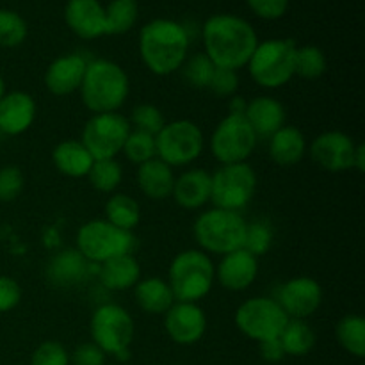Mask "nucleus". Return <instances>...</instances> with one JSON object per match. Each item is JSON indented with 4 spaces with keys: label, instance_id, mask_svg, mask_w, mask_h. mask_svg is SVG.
Returning <instances> with one entry per match:
<instances>
[{
    "label": "nucleus",
    "instance_id": "nucleus-16",
    "mask_svg": "<svg viewBox=\"0 0 365 365\" xmlns=\"http://www.w3.org/2000/svg\"><path fill=\"white\" fill-rule=\"evenodd\" d=\"M164 330L175 344L192 346L205 335L207 316L198 303L175 302L164 314Z\"/></svg>",
    "mask_w": 365,
    "mask_h": 365
},
{
    "label": "nucleus",
    "instance_id": "nucleus-17",
    "mask_svg": "<svg viewBox=\"0 0 365 365\" xmlns=\"http://www.w3.org/2000/svg\"><path fill=\"white\" fill-rule=\"evenodd\" d=\"M214 274L221 287L227 291H246L259 277V259L245 248L235 250L221 257L220 264L214 266Z\"/></svg>",
    "mask_w": 365,
    "mask_h": 365
},
{
    "label": "nucleus",
    "instance_id": "nucleus-38",
    "mask_svg": "<svg viewBox=\"0 0 365 365\" xmlns=\"http://www.w3.org/2000/svg\"><path fill=\"white\" fill-rule=\"evenodd\" d=\"M273 227L266 220H255L252 223H248V227H246V237L242 248L259 259L260 255H266L269 252L271 246H273Z\"/></svg>",
    "mask_w": 365,
    "mask_h": 365
},
{
    "label": "nucleus",
    "instance_id": "nucleus-36",
    "mask_svg": "<svg viewBox=\"0 0 365 365\" xmlns=\"http://www.w3.org/2000/svg\"><path fill=\"white\" fill-rule=\"evenodd\" d=\"M121 153L135 166H141V164L155 159V135L132 128L130 134L127 135V141H125Z\"/></svg>",
    "mask_w": 365,
    "mask_h": 365
},
{
    "label": "nucleus",
    "instance_id": "nucleus-3",
    "mask_svg": "<svg viewBox=\"0 0 365 365\" xmlns=\"http://www.w3.org/2000/svg\"><path fill=\"white\" fill-rule=\"evenodd\" d=\"M82 103L93 114L118 113L127 102L130 81L123 68L109 59L88 61L81 84Z\"/></svg>",
    "mask_w": 365,
    "mask_h": 365
},
{
    "label": "nucleus",
    "instance_id": "nucleus-46",
    "mask_svg": "<svg viewBox=\"0 0 365 365\" xmlns=\"http://www.w3.org/2000/svg\"><path fill=\"white\" fill-rule=\"evenodd\" d=\"M259 353L260 359L269 365H278L285 359L284 348H282L278 339H269V341L259 342Z\"/></svg>",
    "mask_w": 365,
    "mask_h": 365
},
{
    "label": "nucleus",
    "instance_id": "nucleus-29",
    "mask_svg": "<svg viewBox=\"0 0 365 365\" xmlns=\"http://www.w3.org/2000/svg\"><path fill=\"white\" fill-rule=\"evenodd\" d=\"M106 220L121 230L134 232L141 221V205L125 192H116L106 202Z\"/></svg>",
    "mask_w": 365,
    "mask_h": 365
},
{
    "label": "nucleus",
    "instance_id": "nucleus-25",
    "mask_svg": "<svg viewBox=\"0 0 365 365\" xmlns=\"http://www.w3.org/2000/svg\"><path fill=\"white\" fill-rule=\"evenodd\" d=\"M135 180H138L139 191L148 200L160 202V200L171 198L175 184L173 168H170L155 157V159L138 166Z\"/></svg>",
    "mask_w": 365,
    "mask_h": 365
},
{
    "label": "nucleus",
    "instance_id": "nucleus-31",
    "mask_svg": "<svg viewBox=\"0 0 365 365\" xmlns=\"http://www.w3.org/2000/svg\"><path fill=\"white\" fill-rule=\"evenodd\" d=\"M335 337L346 353L356 359L365 356V319L359 314H348L335 327Z\"/></svg>",
    "mask_w": 365,
    "mask_h": 365
},
{
    "label": "nucleus",
    "instance_id": "nucleus-6",
    "mask_svg": "<svg viewBox=\"0 0 365 365\" xmlns=\"http://www.w3.org/2000/svg\"><path fill=\"white\" fill-rule=\"evenodd\" d=\"M296 43L289 38H271L259 41L250 57L248 73L264 89L284 88L294 77Z\"/></svg>",
    "mask_w": 365,
    "mask_h": 365
},
{
    "label": "nucleus",
    "instance_id": "nucleus-23",
    "mask_svg": "<svg viewBox=\"0 0 365 365\" xmlns=\"http://www.w3.org/2000/svg\"><path fill=\"white\" fill-rule=\"evenodd\" d=\"M245 118L252 125L257 138L269 139L274 132L284 127L287 114H285V107L280 100H277L274 96L260 95L248 100Z\"/></svg>",
    "mask_w": 365,
    "mask_h": 365
},
{
    "label": "nucleus",
    "instance_id": "nucleus-30",
    "mask_svg": "<svg viewBox=\"0 0 365 365\" xmlns=\"http://www.w3.org/2000/svg\"><path fill=\"white\" fill-rule=\"evenodd\" d=\"M278 341L285 356H305L316 346V334L305 319H289Z\"/></svg>",
    "mask_w": 365,
    "mask_h": 365
},
{
    "label": "nucleus",
    "instance_id": "nucleus-51",
    "mask_svg": "<svg viewBox=\"0 0 365 365\" xmlns=\"http://www.w3.org/2000/svg\"><path fill=\"white\" fill-rule=\"evenodd\" d=\"M0 139H2V132H0Z\"/></svg>",
    "mask_w": 365,
    "mask_h": 365
},
{
    "label": "nucleus",
    "instance_id": "nucleus-2",
    "mask_svg": "<svg viewBox=\"0 0 365 365\" xmlns=\"http://www.w3.org/2000/svg\"><path fill=\"white\" fill-rule=\"evenodd\" d=\"M139 56L148 71L157 77L175 73L189 56L187 29L168 18L148 21L139 32Z\"/></svg>",
    "mask_w": 365,
    "mask_h": 365
},
{
    "label": "nucleus",
    "instance_id": "nucleus-40",
    "mask_svg": "<svg viewBox=\"0 0 365 365\" xmlns=\"http://www.w3.org/2000/svg\"><path fill=\"white\" fill-rule=\"evenodd\" d=\"M31 365H70V351L57 341H45L34 349Z\"/></svg>",
    "mask_w": 365,
    "mask_h": 365
},
{
    "label": "nucleus",
    "instance_id": "nucleus-44",
    "mask_svg": "<svg viewBox=\"0 0 365 365\" xmlns=\"http://www.w3.org/2000/svg\"><path fill=\"white\" fill-rule=\"evenodd\" d=\"M107 355L95 344V342H84L77 346L73 353H70V365H106Z\"/></svg>",
    "mask_w": 365,
    "mask_h": 365
},
{
    "label": "nucleus",
    "instance_id": "nucleus-43",
    "mask_svg": "<svg viewBox=\"0 0 365 365\" xmlns=\"http://www.w3.org/2000/svg\"><path fill=\"white\" fill-rule=\"evenodd\" d=\"M246 4L262 20H278L289 9V0H246Z\"/></svg>",
    "mask_w": 365,
    "mask_h": 365
},
{
    "label": "nucleus",
    "instance_id": "nucleus-5",
    "mask_svg": "<svg viewBox=\"0 0 365 365\" xmlns=\"http://www.w3.org/2000/svg\"><path fill=\"white\" fill-rule=\"evenodd\" d=\"M246 227L241 212L212 207L196 217L192 234L202 252L223 257L245 246Z\"/></svg>",
    "mask_w": 365,
    "mask_h": 365
},
{
    "label": "nucleus",
    "instance_id": "nucleus-32",
    "mask_svg": "<svg viewBox=\"0 0 365 365\" xmlns=\"http://www.w3.org/2000/svg\"><path fill=\"white\" fill-rule=\"evenodd\" d=\"M139 16V7L135 0H110L106 6L107 34H125L135 25Z\"/></svg>",
    "mask_w": 365,
    "mask_h": 365
},
{
    "label": "nucleus",
    "instance_id": "nucleus-27",
    "mask_svg": "<svg viewBox=\"0 0 365 365\" xmlns=\"http://www.w3.org/2000/svg\"><path fill=\"white\" fill-rule=\"evenodd\" d=\"M269 157L278 166H294L305 157L307 139L294 125H284L269 138Z\"/></svg>",
    "mask_w": 365,
    "mask_h": 365
},
{
    "label": "nucleus",
    "instance_id": "nucleus-26",
    "mask_svg": "<svg viewBox=\"0 0 365 365\" xmlns=\"http://www.w3.org/2000/svg\"><path fill=\"white\" fill-rule=\"evenodd\" d=\"M52 163L61 175L70 178L88 177L95 159L81 139H64L53 148Z\"/></svg>",
    "mask_w": 365,
    "mask_h": 365
},
{
    "label": "nucleus",
    "instance_id": "nucleus-13",
    "mask_svg": "<svg viewBox=\"0 0 365 365\" xmlns=\"http://www.w3.org/2000/svg\"><path fill=\"white\" fill-rule=\"evenodd\" d=\"M132 127L128 118L120 113L93 114L82 130V145L88 148L95 160L116 159L123 150Z\"/></svg>",
    "mask_w": 365,
    "mask_h": 365
},
{
    "label": "nucleus",
    "instance_id": "nucleus-10",
    "mask_svg": "<svg viewBox=\"0 0 365 365\" xmlns=\"http://www.w3.org/2000/svg\"><path fill=\"white\" fill-rule=\"evenodd\" d=\"M257 173L248 163L221 164L210 175V202L214 207L239 212L252 202Z\"/></svg>",
    "mask_w": 365,
    "mask_h": 365
},
{
    "label": "nucleus",
    "instance_id": "nucleus-8",
    "mask_svg": "<svg viewBox=\"0 0 365 365\" xmlns=\"http://www.w3.org/2000/svg\"><path fill=\"white\" fill-rule=\"evenodd\" d=\"M77 250L89 264H103L118 255L134 253L138 246L134 232L121 230L107 220H91L77 232Z\"/></svg>",
    "mask_w": 365,
    "mask_h": 365
},
{
    "label": "nucleus",
    "instance_id": "nucleus-22",
    "mask_svg": "<svg viewBox=\"0 0 365 365\" xmlns=\"http://www.w3.org/2000/svg\"><path fill=\"white\" fill-rule=\"evenodd\" d=\"M171 198L180 209L198 210L210 202V173L203 168H191L175 177Z\"/></svg>",
    "mask_w": 365,
    "mask_h": 365
},
{
    "label": "nucleus",
    "instance_id": "nucleus-18",
    "mask_svg": "<svg viewBox=\"0 0 365 365\" xmlns=\"http://www.w3.org/2000/svg\"><path fill=\"white\" fill-rule=\"evenodd\" d=\"M64 20L70 31L81 39H98L107 36L106 7L98 0H68Z\"/></svg>",
    "mask_w": 365,
    "mask_h": 365
},
{
    "label": "nucleus",
    "instance_id": "nucleus-4",
    "mask_svg": "<svg viewBox=\"0 0 365 365\" xmlns=\"http://www.w3.org/2000/svg\"><path fill=\"white\" fill-rule=\"evenodd\" d=\"M166 282L175 302L198 303L212 291L216 282L212 259L200 248L184 250L171 260Z\"/></svg>",
    "mask_w": 365,
    "mask_h": 365
},
{
    "label": "nucleus",
    "instance_id": "nucleus-9",
    "mask_svg": "<svg viewBox=\"0 0 365 365\" xmlns=\"http://www.w3.org/2000/svg\"><path fill=\"white\" fill-rule=\"evenodd\" d=\"M205 146L203 132L195 121H166L155 135L157 159L170 168H184L200 159Z\"/></svg>",
    "mask_w": 365,
    "mask_h": 365
},
{
    "label": "nucleus",
    "instance_id": "nucleus-33",
    "mask_svg": "<svg viewBox=\"0 0 365 365\" xmlns=\"http://www.w3.org/2000/svg\"><path fill=\"white\" fill-rule=\"evenodd\" d=\"M89 184L98 192H114L123 180V168L116 159H98L88 173Z\"/></svg>",
    "mask_w": 365,
    "mask_h": 365
},
{
    "label": "nucleus",
    "instance_id": "nucleus-49",
    "mask_svg": "<svg viewBox=\"0 0 365 365\" xmlns=\"http://www.w3.org/2000/svg\"><path fill=\"white\" fill-rule=\"evenodd\" d=\"M4 93H6V84H4V77L2 73H0V98L4 96Z\"/></svg>",
    "mask_w": 365,
    "mask_h": 365
},
{
    "label": "nucleus",
    "instance_id": "nucleus-41",
    "mask_svg": "<svg viewBox=\"0 0 365 365\" xmlns=\"http://www.w3.org/2000/svg\"><path fill=\"white\" fill-rule=\"evenodd\" d=\"M25 185V177L18 166L0 168V202L7 203L21 195Z\"/></svg>",
    "mask_w": 365,
    "mask_h": 365
},
{
    "label": "nucleus",
    "instance_id": "nucleus-1",
    "mask_svg": "<svg viewBox=\"0 0 365 365\" xmlns=\"http://www.w3.org/2000/svg\"><path fill=\"white\" fill-rule=\"evenodd\" d=\"M202 43L203 53L214 66L239 71L248 64L259 38L248 20L221 13L207 18L202 25Z\"/></svg>",
    "mask_w": 365,
    "mask_h": 365
},
{
    "label": "nucleus",
    "instance_id": "nucleus-34",
    "mask_svg": "<svg viewBox=\"0 0 365 365\" xmlns=\"http://www.w3.org/2000/svg\"><path fill=\"white\" fill-rule=\"evenodd\" d=\"M324 71H327V56L319 46L305 45L296 48L294 75L305 81H314L323 77Z\"/></svg>",
    "mask_w": 365,
    "mask_h": 365
},
{
    "label": "nucleus",
    "instance_id": "nucleus-47",
    "mask_svg": "<svg viewBox=\"0 0 365 365\" xmlns=\"http://www.w3.org/2000/svg\"><path fill=\"white\" fill-rule=\"evenodd\" d=\"M246 106H248V100H246L245 96H230V102H228V114H245Z\"/></svg>",
    "mask_w": 365,
    "mask_h": 365
},
{
    "label": "nucleus",
    "instance_id": "nucleus-7",
    "mask_svg": "<svg viewBox=\"0 0 365 365\" xmlns=\"http://www.w3.org/2000/svg\"><path fill=\"white\" fill-rule=\"evenodd\" d=\"M91 342L106 355L123 360L128 356L135 335V324L130 312L116 303H106L95 309L89 321Z\"/></svg>",
    "mask_w": 365,
    "mask_h": 365
},
{
    "label": "nucleus",
    "instance_id": "nucleus-20",
    "mask_svg": "<svg viewBox=\"0 0 365 365\" xmlns=\"http://www.w3.org/2000/svg\"><path fill=\"white\" fill-rule=\"evenodd\" d=\"M38 113L36 100L25 91L4 93L0 98V132L20 135L32 127Z\"/></svg>",
    "mask_w": 365,
    "mask_h": 365
},
{
    "label": "nucleus",
    "instance_id": "nucleus-11",
    "mask_svg": "<svg viewBox=\"0 0 365 365\" xmlns=\"http://www.w3.org/2000/svg\"><path fill=\"white\" fill-rule=\"evenodd\" d=\"M259 138L245 114H227L210 135V153L220 164L248 163Z\"/></svg>",
    "mask_w": 365,
    "mask_h": 365
},
{
    "label": "nucleus",
    "instance_id": "nucleus-39",
    "mask_svg": "<svg viewBox=\"0 0 365 365\" xmlns=\"http://www.w3.org/2000/svg\"><path fill=\"white\" fill-rule=\"evenodd\" d=\"M128 123L134 130L146 132L150 135H157L160 128L166 125V118H164L163 110L159 107L152 106V103H139L132 109Z\"/></svg>",
    "mask_w": 365,
    "mask_h": 365
},
{
    "label": "nucleus",
    "instance_id": "nucleus-35",
    "mask_svg": "<svg viewBox=\"0 0 365 365\" xmlns=\"http://www.w3.org/2000/svg\"><path fill=\"white\" fill-rule=\"evenodd\" d=\"M214 70H216V66L203 52L195 53L191 57L187 56V59L184 61L180 68L184 81L195 89H209Z\"/></svg>",
    "mask_w": 365,
    "mask_h": 365
},
{
    "label": "nucleus",
    "instance_id": "nucleus-42",
    "mask_svg": "<svg viewBox=\"0 0 365 365\" xmlns=\"http://www.w3.org/2000/svg\"><path fill=\"white\" fill-rule=\"evenodd\" d=\"M209 89L216 96L221 98H230V96L237 95L239 89V75L237 71L227 70V68H216L210 78Z\"/></svg>",
    "mask_w": 365,
    "mask_h": 365
},
{
    "label": "nucleus",
    "instance_id": "nucleus-28",
    "mask_svg": "<svg viewBox=\"0 0 365 365\" xmlns=\"http://www.w3.org/2000/svg\"><path fill=\"white\" fill-rule=\"evenodd\" d=\"M134 298L139 309L152 316H164L175 303L170 284L159 277L141 278L134 287Z\"/></svg>",
    "mask_w": 365,
    "mask_h": 365
},
{
    "label": "nucleus",
    "instance_id": "nucleus-24",
    "mask_svg": "<svg viewBox=\"0 0 365 365\" xmlns=\"http://www.w3.org/2000/svg\"><path fill=\"white\" fill-rule=\"evenodd\" d=\"M98 278L100 284L109 291H128V289H134L135 284L141 280V264L135 259L134 253L113 257L100 264Z\"/></svg>",
    "mask_w": 365,
    "mask_h": 365
},
{
    "label": "nucleus",
    "instance_id": "nucleus-48",
    "mask_svg": "<svg viewBox=\"0 0 365 365\" xmlns=\"http://www.w3.org/2000/svg\"><path fill=\"white\" fill-rule=\"evenodd\" d=\"M353 170H356L359 173H364V170H365V146H364V143H356L355 160H353Z\"/></svg>",
    "mask_w": 365,
    "mask_h": 365
},
{
    "label": "nucleus",
    "instance_id": "nucleus-15",
    "mask_svg": "<svg viewBox=\"0 0 365 365\" xmlns=\"http://www.w3.org/2000/svg\"><path fill=\"white\" fill-rule=\"evenodd\" d=\"M277 302L289 319H307L319 310L323 287L310 277L291 278L280 287Z\"/></svg>",
    "mask_w": 365,
    "mask_h": 365
},
{
    "label": "nucleus",
    "instance_id": "nucleus-37",
    "mask_svg": "<svg viewBox=\"0 0 365 365\" xmlns=\"http://www.w3.org/2000/svg\"><path fill=\"white\" fill-rule=\"evenodd\" d=\"M27 21L24 16L9 9H0V46L14 48L27 38Z\"/></svg>",
    "mask_w": 365,
    "mask_h": 365
},
{
    "label": "nucleus",
    "instance_id": "nucleus-21",
    "mask_svg": "<svg viewBox=\"0 0 365 365\" xmlns=\"http://www.w3.org/2000/svg\"><path fill=\"white\" fill-rule=\"evenodd\" d=\"M91 264L77 248H68L56 253L45 267L46 282L53 287L70 289L82 284L89 274Z\"/></svg>",
    "mask_w": 365,
    "mask_h": 365
},
{
    "label": "nucleus",
    "instance_id": "nucleus-14",
    "mask_svg": "<svg viewBox=\"0 0 365 365\" xmlns=\"http://www.w3.org/2000/svg\"><path fill=\"white\" fill-rule=\"evenodd\" d=\"M356 143L348 134L328 130L310 143V159L328 173H344L353 170Z\"/></svg>",
    "mask_w": 365,
    "mask_h": 365
},
{
    "label": "nucleus",
    "instance_id": "nucleus-50",
    "mask_svg": "<svg viewBox=\"0 0 365 365\" xmlns=\"http://www.w3.org/2000/svg\"><path fill=\"white\" fill-rule=\"evenodd\" d=\"M106 365H120V364H106Z\"/></svg>",
    "mask_w": 365,
    "mask_h": 365
},
{
    "label": "nucleus",
    "instance_id": "nucleus-12",
    "mask_svg": "<svg viewBox=\"0 0 365 365\" xmlns=\"http://www.w3.org/2000/svg\"><path fill=\"white\" fill-rule=\"evenodd\" d=\"M234 321L245 337L262 342L280 337L289 317L274 298L255 296L239 305Z\"/></svg>",
    "mask_w": 365,
    "mask_h": 365
},
{
    "label": "nucleus",
    "instance_id": "nucleus-45",
    "mask_svg": "<svg viewBox=\"0 0 365 365\" xmlns=\"http://www.w3.org/2000/svg\"><path fill=\"white\" fill-rule=\"evenodd\" d=\"M21 302V287L14 278L0 277V312L16 309Z\"/></svg>",
    "mask_w": 365,
    "mask_h": 365
},
{
    "label": "nucleus",
    "instance_id": "nucleus-19",
    "mask_svg": "<svg viewBox=\"0 0 365 365\" xmlns=\"http://www.w3.org/2000/svg\"><path fill=\"white\" fill-rule=\"evenodd\" d=\"M88 59L81 53H66L48 64L45 71V88L53 96H68L78 91L84 78Z\"/></svg>",
    "mask_w": 365,
    "mask_h": 365
}]
</instances>
